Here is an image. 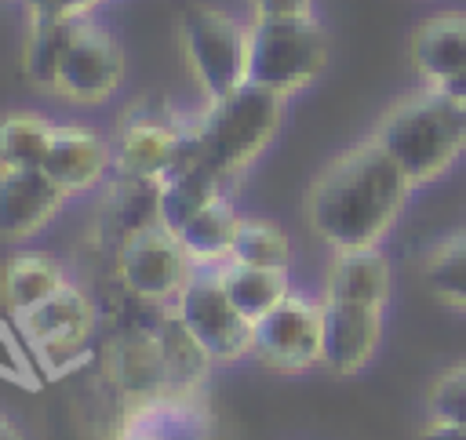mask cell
Listing matches in <instances>:
<instances>
[{
	"label": "cell",
	"mask_w": 466,
	"mask_h": 440,
	"mask_svg": "<svg viewBox=\"0 0 466 440\" xmlns=\"http://www.w3.org/2000/svg\"><path fill=\"white\" fill-rule=\"evenodd\" d=\"M411 182L390 160V153L368 135L364 142L342 149L306 193V225L331 251L382 247L393 233Z\"/></svg>",
	"instance_id": "6da1fadb"
},
{
	"label": "cell",
	"mask_w": 466,
	"mask_h": 440,
	"mask_svg": "<svg viewBox=\"0 0 466 440\" xmlns=\"http://www.w3.org/2000/svg\"><path fill=\"white\" fill-rule=\"evenodd\" d=\"M280 124L284 98L266 87L244 84L218 102H204V113L189 120L178 167H200L218 185H226L277 142Z\"/></svg>",
	"instance_id": "7a4b0ae2"
},
{
	"label": "cell",
	"mask_w": 466,
	"mask_h": 440,
	"mask_svg": "<svg viewBox=\"0 0 466 440\" xmlns=\"http://www.w3.org/2000/svg\"><path fill=\"white\" fill-rule=\"evenodd\" d=\"M371 138L404 171L411 189H422L466 153V98L419 84L379 116Z\"/></svg>",
	"instance_id": "3957f363"
},
{
	"label": "cell",
	"mask_w": 466,
	"mask_h": 440,
	"mask_svg": "<svg viewBox=\"0 0 466 440\" xmlns=\"http://www.w3.org/2000/svg\"><path fill=\"white\" fill-rule=\"evenodd\" d=\"M178 47L193 87L218 102L248 84V22L215 4H193L178 18Z\"/></svg>",
	"instance_id": "277c9868"
},
{
	"label": "cell",
	"mask_w": 466,
	"mask_h": 440,
	"mask_svg": "<svg viewBox=\"0 0 466 440\" xmlns=\"http://www.w3.org/2000/svg\"><path fill=\"white\" fill-rule=\"evenodd\" d=\"M328 65V36L317 18L248 22V84L284 102L306 91Z\"/></svg>",
	"instance_id": "5b68a950"
},
{
	"label": "cell",
	"mask_w": 466,
	"mask_h": 440,
	"mask_svg": "<svg viewBox=\"0 0 466 440\" xmlns=\"http://www.w3.org/2000/svg\"><path fill=\"white\" fill-rule=\"evenodd\" d=\"M193 273V258L157 218L135 225L116 247V280L142 305L171 309Z\"/></svg>",
	"instance_id": "8992f818"
},
{
	"label": "cell",
	"mask_w": 466,
	"mask_h": 440,
	"mask_svg": "<svg viewBox=\"0 0 466 440\" xmlns=\"http://www.w3.org/2000/svg\"><path fill=\"white\" fill-rule=\"evenodd\" d=\"M171 313L211 364H237L251 356L255 324L229 302L215 269H197L175 298Z\"/></svg>",
	"instance_id": "52a82bcc"
},
{
	"label": "cell",
	"mask_w": 466,
	"mask_h": 440,
	"mask_svg": "<svg viewBox=\"0 0 466 440\" xmlns=\"http://www.w3.org/2000/svg\"><path fill=\"white\" fill-rule=\"evenodd\" d=\"M124 76L127 55L116 33L95 18H76L51 95L73 105H102L120 91Z\"/></svg>",
	"instance_id": "ba28073f"
},
{
	"label": "cell",
	"mask_w": 466,
	"mask_h": 440,
	"mask_svg": "<svg viewBox=\"0 0 466 440\" xmlns=\"http://www.w3.org/2000/svg\"><path fill=\"white\" fill-rule=\"evenodd\" d=\"M251 356L277 375H302L324 364V305L291 291L273 313L255 324Z\"/></svg>",
	"instance_id": "9c48e42d"
},
{
	"label": "cell",
	"mask_w": 466,
	"mask_h": 440,
	"mask_svg": "<svg viewBox=\"0 0 466 440\" xmlns=\"http://www.w3.org/2000/svg\"><path fill=\"white\" fill-rule=\"evenodd\" d=\"M95 324H98V309H95L91 295L73 280H66L51 298H44L25 316H18L25 342L55 371L73 364L87 349Z\"/></svg>",
	"instance_id": "30bf717a"
},
{
	"label": "cell",
	"mask_w": 466,
	"mask_h": 440,
	"mask_svg": "<svg viewBox=\"0 0 466 440\" xmlns=\"http://www.w3.org/2000/svg\"><path fill=\"white\" fill-rule=\"evenodd\" d=\"M186 127L160 113H127L113 135V167L142 185H160L182 160Z\"/></svg>",
	"instance_id": "8fae6325"
},
{
	"label": "cell",
	"mask_w": 466,
	"mask_h": 440,
	"mask_svg": "<svg viewBox=\"0 0 466 440\" xmlns=\"http://www.w3.org/2000/svg\"><path fill=\"white\" fill-rule=\"evenodd\" d=\"M320 305H324V367L342 378L360 375L382 345L386 309L339 302L324 295H320Z\"/></svg>",
	"instance_id": "7c38bea8"
},
{
	"label": "cell",
	"mask_w": 466,
	"mask_h": 440,
	"mask_svg": "<svg viewBox=\"0 0 466 440\" xmlns=\"http://www.w3.org/2000/svg\"><path fill=\"white\" fill-rule=\"evenodd\" d=\"M73 196L44 167H0V236L29 240L58 218Z\"/></svg>",
	"instance_id": "4fadbf2b"
},
{
	"label": "cell",
	"mask_w": 466,
	"mask_h": 440,
	"mask_svg": "<svg viewBox=\"0 0 466 440\" xmlns=\"http://www.w3.org/2000/svg\"><path fill=\"white\" fill-rule=\"evenodd\" d=\"M419 84L459 91L466 80V11H437L422 18L408 44Z\"/></svg>",
	"instance_id": "5bb4252c"
},
{
	"label": "cell",
	"mask_w": 466,
	"mask_h": 440,
	"mask_svg": "<svg viewBox=\"0 0 466 440\" xmlns=\"http://www.w3.org/2000/svg\"><path fill=\"white\" fill-rule=\"evenodd\" d=\"M116 440H211V418L193 393H153L131 400Z\"/></svg>",
	"instance_id": "9a60e30c"
},
{
	"label": "cell",
	"mask_w": 466,
	"mask_h": 440,
	"mask_svg": "<svg viewBox=\"0 0 466 440\" xmlns=\"http://www.w3.org/2000/svg\"><path fill=\"white\" fill-rule=\"evenodd\" d=\"M113 167V145L87 124H55L47 156H44V175L58 182L69 196L91 193L106 171Z\"/></svg>",
	"instance_id": "2e32d148"
},
{
	"label": "cell",
	"mask_w": 466,
	"mask_h": 440,
	"mask_svg": "<svg viewBox=\"0 0 466 440\" xmlns=\"http://www.w3.org/2000/svg\"><path fill=\"white\" fill-rule=\"evenodd\" d=\"M324 298L357 302L386 309L393 295V269L382 247H360V251H331L328 273H324Z\"/></svg>",
	"instance_id": "e0dca14e"
},
{
	"label": "cell",
	"mask_w": 466,
	"mask_h": 440,
	"mask_svg": "<svg viewBox=\"0 0 466 440\" xmlns=\"http://www.w3.org/2000/svg\"><path fill=\"white\" fill-rule=\"evenodd\" d=\"M66 265L47 251H15L0 265V305L18 320L66 284Z\"/></svg>",
	"instance_id": "ac0fdd59"
},
{
	"label": "cell",
	"mask_w": 466,
	"mask_h": 440,
	"mask_svg": "<svg viewBox=\"0 0 466 440\" xmlns=\"http://www.w3.org/2000/svg\"><path fill=\"white\" fill-rule=\"evenodd\" d=\"M244 215H237L233 200L226 193H218L211 204H204L186 229L178 233V244L186 247V255L193 258L197 269H218L229 262L233 255V240H237V225Z\"/></svg>",
	"instance_id": "d6986e66"
},
{
	"label": "cell",
	"mask_w": 466,
	"mask_h": 440,
	"mask_svg": "<svg viewBox=\"0 0 466 440\" xmlns=\"http://www.w3.org/2000/svg\"><path fill=\"white\" fill-rule=\"evenodd\" d=\"M222 291L229 295V302L251 320L258 324L266 313H273L295 287L288 269H262V265H244V262H226L215 269Z\"/></svg>",
	"instance_id": "ffe728a7"
},
{
	"label": "cell",
	"mask_w": 466,
	"mask_h": 440,
	"mask_svg": "<svg viewBox=\"0 0 466 440\" xmlns=\"http://www.w3.org/2000/svg\"><path fill=\"white\" fill-rule=\"evenodd\" d=\"M218 193H222V185H218L211 175H204L200 167L182 164V167H175V171L157 185L153 218H157L167 233L178 236V233L186 229V222H189L204 204H211Z\"/></svg>",
	"instance_id": "44dd1931"
},
{
	"label": "cell",
	"mask_w": 466,
	"mask_h": 440,
	"mask_svg": "<svg viewBox=\"0 0 466 440\" xmlns=\"http://www.w3.org/2000/svg\"><path fill=\"white\" fill-rule=\"evenodd\" d=\"M419 273H422L426 291L441 305L466 313V233H451V236L437 240L422 255Z\"/></svg>",
	"instance_id": "7402d4cb"
},
{
	"label": "cell",
	"mask_w": 466,
	"mask_h": 440,
	"mask_svg": "<svg viewBox=\"0 0 466 440\" xmlns=\"http://www.w3.org/2000/svg\"><path fill=\"white\" fill-rule=\"evenodd\" d=\"M55 120L33 109L0 116V167H44Z\"/></svg>",
	"instance_id": "603a6c76"
},
{
	"label": "cell",
	"mask_w": 466,
	"mask_h": 440,
	"mask_svg": "<svg viewBox=\"0 0 466 440\" xmlns=\"http://www.w3.org/2000/svg\"><path fill=\"white\" fill-rule=\"evenodd\" d=\"M73 25H76V22L29 18V25H25V44H22V69H25V76H29L33 87H40V91H51V87H55L62 55H66L69 36H73Z\"/></svg>",
	"instance_id": "cb8c5ba5"
},
{
	"label": "cell",
	"mask_w": 466,
	"mask_h": 440,
	"mask_svg": "<svg viewBox=\"0 0 466 440\" xmlns=\"http://www.w3.org/2000/svg\"><path fill=\"white\" fill-rule=\"evenodd\" d=\"M229 262L262 265V269H291V240L269 218H240Z\"/></svg>",
	"instance_id": "d4e9b609"
},
{
	"label": "cell",
	"mask_w": 466,
	"mask_h": 440,
	"mask_svg": "<svg viewBox=\"0 0 466 440\" xmlns=\"http://www.w3.org/2000/svg\"><path fill=\"white\" fill-rule=\"evenodd\" d=\"M426 418L430 422H448V425H466V360L444 367L433 375L426 385Z\"/></svg>",
	"instance_id": "484cf974"
},
{
	"label": "cell",
	"mask_w": 466,
	"mask_h": 440,
	"mask_svg": "<svg viewBox=\"0 0 466 440\" xmlns=\"http://www.w3.org/2000/svg\"><path fill=\"white\" fill-rule=\"evenodd\" d=\"M248 22H295L313 18V0H248Z\"/></svg>",
	"instance_id": "4316f807"
},
{
	"label": "cell",
	"mask_w": 466,
	"mask_h": 440,
	"mask_svg": "<svg viewBox=\"0 0 466 440\" xmlns=\"http://www.w3.org/2000/svg\"><path fill=\"white\" fill-rule=\"evenodd\" d=\"M29 18H58V22H76V18H91V11L102 0H22Z\"/></svg>",
	"instance_id": "83f0119b"
},
{
	"label": "cell",
	"mask_w": 466,
	"mask_h": 440,
	"mask_svg": "<svg viewBox=\"0 0 466 440\" xmlns=\"http://www.w3.org/2000/svg\"><path fill=\"white\" fill-rule=\"evenodd\" d=\"M419 440H466V425H448V422H422Z\"/></svg>",
	"instance_id": "f1b7e54d"
},
{
	"label": "cell",
	"mask_w": 466,
	"mask_h": 440,
	"mask_svg": "<svg viewBox=\"0 0 466 440\" xmlns=\"http://www.w3.org/2000/svg\"><path fill=\"white\" fill-rule=\"evenodd\" d=\"M0 440H25V436H22V429H18V425H11V422H4V418H0Z\"/></svg>",
	"instance_id": "f546056e"
},
{
	"label": "cell",
	"mask_w": 466,
	"mask_h": 440,
	"mask_svg": "<svg viewBox=\"0 0 466 440\" xmlns=\"http://www.w3.org/2000/svg\"><path fill=\"white\" fill-rule=\"evenodd\" d=\"M455 95H466V80H462V84H459V91H455Z\"/></svg>",
	"instance_id": "4dcf8cb0"
},
{
	"label": "cell",
	"mask_w": 466,
	"mask_h": 440,
	"mask_svg": "<svg viewBox=\"0 0 466 440\" xmlns=\"http://www.w3.org/2000/svg\"><path fill=\"white\" fill-rule=\"evenodd\" d=\"M462 98H466V95H462Z\"/></svg>",
	"instance_id": "1f68e13d"
}]
</instances>
